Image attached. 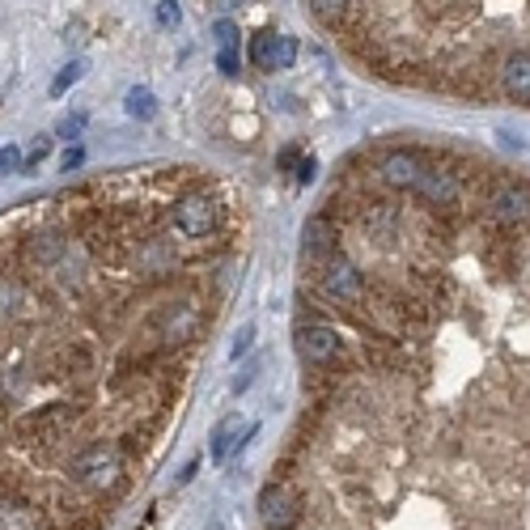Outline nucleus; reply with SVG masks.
Returning <instances> with one entry per match:
<instances>
[{
  "label": "nucleus",
  "instance_id": "f257e3e1",
  "mask_svg": "<svg viewBox=\"0 0 530 530\" xmlns=\"http://www.w3.org/2000/svg\"><path fill=\"white\" fill-rule=\"evenodd\" d=\"M170 221L183 238L204 242V238H212L217 225H221V204H217V196H209V191H187V196L174 199Z\"/></svg>",
  "mask_w": 530,
  "mask_h": 530
},
{
  "label": "nucleus",
  "instance_id": "f03ea898",
  "mask_svg": "<svg viewBox=\"0 0 530 530\" xmlns=\"http://www.w3.org/2000/svg\"><path fill=\"white\" fill-rule=\"evenodd\" d=\"M68 471H73L86 488H94V493H111L115 484L124 480V458H119L115 445L98 442V445H86V450L68 463Z\"/></svg>",
  "mask_w": 530,
  "mask_h": 530
},
{
  "label": "nucleus",
  "instance_id": "7ed1b4c3",
  "mask_svg": "<svg viewBox=\"0 0 530 530\" xmlns=\"http://www.w3.org/2000/svg\"><path fill=\"white\" fill-rule=\"evenodd\" d=\"M319 289L322 297H331L340 306H357L361 297H365V276H361L357 263H348L340 250H335L331 260L319 268Z\"/></svg>",
  "mask_w": 530,
  "mask_h": 530
},
{
  "label": "nucleus",
  "instance_id": "20e7f679",
  "mask_svg": "<svg viewBox=\"0 0 530 530\" xmlns=\"http://www.w3.org/2000/svg\"><path fill=\"white\" fill-rule=\"evenodd\" d=\"M335 250H340V229H335L331 217H327V212L306 217V225H301V263H306L310 271H319Z\"/></svg>",
  "mask_w": 530,
  "mask_h": 530
},
{
  "label": "nucleus",
  "instance_id": "39448f33",
  "mask_svg": "<svg viewBox=\"0 0 530 530\" xmlns=\"http://www.w3.org/2000/svg\"><path fill=\"white\" fill-rule=\"evenodd\" d=\"M344 352V335L327 327V322H306V327H297V357L322 370V365H331L335 357Z\"/></svg>",
  "mask_w": 530,
  "mask_h": 530
},
{
  "label": "nucleus",
  "instance_id": "423d86ee",
  "mask_svg": "<svg viewBox=\"0 0 530 530\" xmlns=\"http://www.w3.org/2000/svg\"><path fill=\"white\" fill-rule=\"evenodd\" d=\"M420 170H424V158L412 153V148H391V153L378 161V178H382L386 187H395V191H412Z\"/></svg>",
  "mask_w": 530,
  "mask_h": 530
},
{
  "label": "nucleus",
  "instance_id": "0eeeda50",
  "mask_svg": "<svg viewBox=\"0 0 530 530\" xmlns=\"http://www.w3.org/2000/svg\"><path fill=\"white\" fill-rule=\"evenodd\" d=\"M260 518H263V526L268 530H293L297 526V505H293V496L284 493L280 484L260 496Z\"/></svg>",
  "mask_w": 530,
  "mask_h": 530
},
{
  "label": "nucleus",
  "instance_id": "6e6552de",
  "mask_svg": "<svg viewBox=\"0 0 530 530\" xmlns=\"http://www.w3.org/2000/svg\"><path fill=\"white\" fill-rule=\"evenodd\" d=\"M242 429H247L242 412H229V416H225L221 424L212 429V437H209V454L217 458V463H221V458L229 454V450H234V442H238V433H242Z\"/></svg>",
  "mask_w": 530,
  "mask_h": 530
},
{
  "label": "nucleus",
  "instance_id": "1a4fd4ad",
  "mask_svg": "<svg viewBox=\"0 0 530 530\" xmlns=\"http://www.w3.org/2000/svg\"><path fill=\"white\" fill-rule=\"evenodd\" d=\"M306 5L327 30H340L348 22V13H352V0H306Z\"/></svg>",
  "mask_w": 530,
  "mask_h": 530
},
{
  "label": "nucleus",
  "instance_id": "9d476101",
  "mask_svg": "<svg viewBox=\"0 0 530 530\" xmlns=\"http://www.w3.org/2000/svg\"><path fill=\"white\" fill-rule=\"evenodd\" d=\"M124 111L132 115V119H153V115H158V98H153L145 86H136V89H127Z\"/></svg>",
  "mask_w": 530,
  "mask_h": 530
},
{
  "label": "nucleus",
  "instance_id": "9b49d317",
  "mask_svg": "<svg viewBox=\"0 0 530 530\" xmlns=\"http://www.w3.org/2000/svg\"><path fill=\"white\" fill-rule=\"evenodd\" d=\"M293 60H297V38L293 35H276V38H271V73L293 68Z\"/></svg>",
  "mask_w": 530,
  "mask_h": 530
},
{
  "label": "nucleus",
  "instance_id": "f8f14e48",
  "mask_svg": "<svg viewBox=\"0 0 530 530\" xmlns=\"http://www.w3.org/2000/svg\"><path fill=\"white\" fill-rule=\"evenodd\" d=\"M81 73H86V64H81V60H68V64H64L60 73H56V81H51V98H64V94H68V89L81 81Z\"/></svg>",
  "mask_w": 530,
  "mask_h": 530
},
{
  "label": "nucleus",
  "instance_id": "ddd939ff",
  "mask_svg": "<svg viewBox=\"0 0 530 530\" xmlns=\"http://www.w3.org/2000/svg\"><path fill=\"white\" fill-rule=\"evenodd\" d=\"M271 30H260V35H255V43H250V64H255V68H263V73H271Z\"/></svg>",
  "mask_w": 530,
  "mask_h": 530
},
{
  "label": "nucleus",
  "instance_id": "4468645a",
  "mask_svg": "<svg viewBox=\"0 0 530 530\" xmlns=\"http://www.w3.org/2000/svg\"><path fill=\"white\" fill-rule=\"evenodd\" d=\"M178 22H183V5H178V0H161L158 5V25L161 30H174Z\"/></svg>",
  "mask_w": 530,
  "mask_h": 530
},
{
  "label": "nucleus",
  "instance_id": "2eb2a0df",
  "mask_svg": "<svg viewBox=\"0 0 530 530\" xmlns=\"http://www.w3.org/2000/svg\"><path fill=\"white\" fill-rule=\"evenodd\" d=\"M47 153H51V136H38L35 145H30V153H25V161H22V174H35V166L47 158Z\"/></svg>",
  "mask_w": 530,
  "mask_h": 530
},
{
  "label": "nucleus",
  "instance_id": "dca6fc26",
  "mask_svg": "<svg viewBox=\"0 0 530 530\" xmlns=\"http://www.w3.org/2000/svg\"><path fill=\"white\" fill-rule=\"evenodd\" d=\"M217 68H221V76H238V68H242V51H238V47H221V51H217Z\"/></svg>",
  "mask_w": 530,
  "mask_h": 530
},
{
  "label": "nucleus",
  "instance_id": "f3484780",
  "mask_svg": "<svg viewBox=\"0 0 530 530\" xmlns=\"http://www.w3.org/2000/svg\"><path fill=\"white\" fill-rule=\"evenodd\" d=\"M60 250H64V247H60V242H56L51 234H38V242H30V255H35V260H43V263L56 260Z\"/></svg>",
  "mask_w": 530,
  "mask_h": 530
},
{
  "label": "nucleus",
  "instance_id": "a211bd4d",
  "mask_svg": "<svg viewBox=\"0 0 530 530\" xmlns=\"http://www.w3.org/2000/svg\"><path fill=\"white\" fill-rule=\"evenodd\" d=\"M212 38H217V47H238V22L221 17V22L212 25Z\"/></svg>",
  "mask_w": 530,
  "mask_h": 530
},
{
  "label": "nucleus",
  "instance_id": "6ab92c4d",
  "mask_svg": "<svg viewBox=\"0 0 530 530\" xmlns=\"http://www.w3.org/2000/svg\"><path fill=\"white\" fill-rule=\"evenodd\" d=\"M22 148L17 145H5L0 148V174H22Z\"/></svg>",
  "mask_w": 530,
  "mask_h": 530
},
{
  "label": "nucleus",
  "instance_id": "aec40b11",
  "mask_svg": "<svg viewBox=\"0 0 530 530\" xmlns=\"http://www.w3.org/2000/svg\"><path fill=\"white\" fill-rule=\"evenodd\" d=\"M81 127H86V115H64L60 124H56V136H64V140H76V136H81Z\"/></svg>",
  "mask_w": 530,
  "mask_h": 530
},
{
  "label": "nucleus",
  "instance_id": "412c9836",
  "mask_svg": "<svg viewBox=\"0 0 530 530\" xmlns=\"http://www.w3.org/2000/svg\"><path fill=\"white\" fill-rule=\"evenodd\" d=\"M250 340H255V327H242V331H238V340H234V348H229V361H238V357H247L250 352Z\"/></svg>",
  "mask_w": 530,
  "mask_h": 530
},
{
  "label": "nucleus",
  "instance_id": "4be33fe9",
  "mask_svg": "<svg viewBox=\"0 0 530 530\" xmlns=\"http://www.w3.org/2000/svg\"><path fill=\"white\" fill-rule=\"evenodd\" d=\"M81 161H86V148H81V145H68L60 153V170H76Z\"/></svg>",
  "mask_w": 530,
  "mask_h": 530
},
{
  "label": "nucleus",
  "instance_id": "5701e85b",
  "mask_svg": "<svg viewBox=\"0 0 530 530\" xmlns=\"http://www.w3.org/2000/svg\"><path fill=\"white\" fill-rule=\"evenodd\" d=\"M293 174H297V183H314V174H319V161H314V158H301Z\"/></svg>",
  "mask_w": 530,
  "mask_h": 530
},
{
  "label": "nucleus",
  "instance_id": "b1692460",
  "mask_svg": "<svg viewBox=\"0 0 530 530\" xmlns=\"http://www.w3.org/2000/svg\"><path fill=\"white\" fill-rule=\"evenodd\" d=\"M297 161H301V148H297V145H289V148H280V158H276V166H280V170H297Z\"/></svg>",
  "mask_w": 530,
  "mask_h": 530
}]
</instances>
